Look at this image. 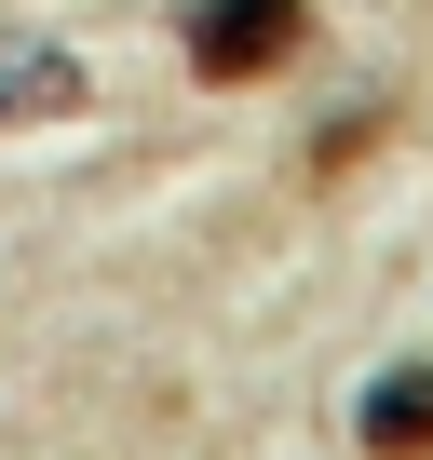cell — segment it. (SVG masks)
Listing matches in <instances>:
<instances>
[{
  "label": "cell",
  "instance_id": "6da1fadb",
  "mask_svg": "<svg viewBox=\"0 0 433 460\" xmlns=\"http://www.w3.org/2000/svg\"><path fill=\"white\" fill-rule=\"evenodd\" d=\"M176 41L203 82H271L285 55H312V0H190Z\"/></svg>",
  "mask_w": 433,
  "mask_h": 460
},
{
  "label": "cell",
  "instance_id": "7a4b0ae2",
  "mask_svg": "<svg viewBox=\"0 0 433 460\" xmlns=\"http://www.w3.org/2000/svg\"><path fill=\"white\" fill-rule=\"evenodd\" d=\"M82 55L68 41H0V136H14V122H82Z\"/></svg>",
  "mask_w": 433,
  "mask_h": 460
},
{
  "label": "cell",
  "instance_id": "3957f363",
  "mask_svg": "<svg viewBox=\"0 0 433 460\" xmlns=\"http://www.w3.org/2000/svg\"><path fill=\"white\" fill-rule=\"evenodd\" d=\"M352 447L366 460H433V366H379L366 406H352Z\"/></svg>",
  "mask_w": 433,
  "mask_h": 460
}]
</instances>
